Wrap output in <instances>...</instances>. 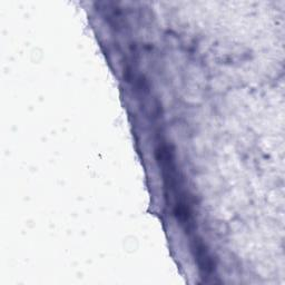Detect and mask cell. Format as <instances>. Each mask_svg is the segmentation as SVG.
<instances>
[{
  "label": "cell",
  "mask_w": 285,
  "mask_h": 285,
  "mask_svg": "<svg viewBox=\"0 0 285 285\" xmlns=\"http://www.w3.org/2000/svg\"><path fill=\"white\" fill-rule=\"evenodd\" d=\"M196 259L198 261V264H200L201 268H204L205 272H210L212 271V260L209 259V256L206 252V249L203 247V244L196 245Z\"/></svg>",
  "instance_id": "cell-1"
}]
</instances>
